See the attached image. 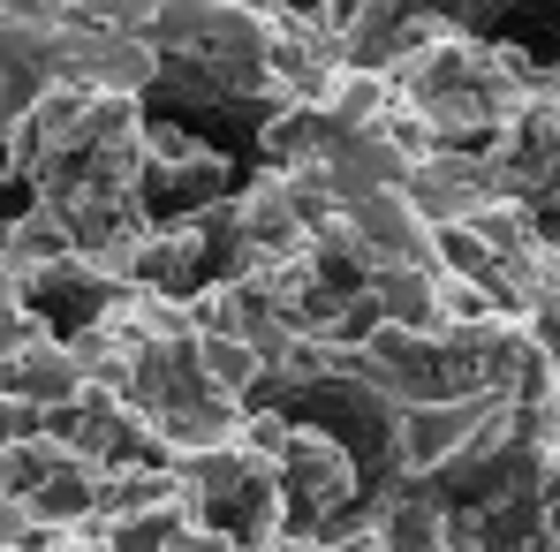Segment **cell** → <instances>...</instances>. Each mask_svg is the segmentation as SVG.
I'll list each match as a JSON object with an SVG mask.
<instances>
[{
  "instance_id": "obj_1",
  "label": "cell",
  "mask_w": 560,
  "mask_h": 552,
  "mask_svg": "<svg viewBox=\"0 0 560 552\" xmlns=\"http://www.w3.org/2000/svg\"><path fill=\"white\" fill-rule=\"evenodd\" d=\"M280 500H288V538H311V545H341L349 515L372 500V469L349 439L318 432L295 416V439L280 455Z\"/></svg>"
}]
</instances>
